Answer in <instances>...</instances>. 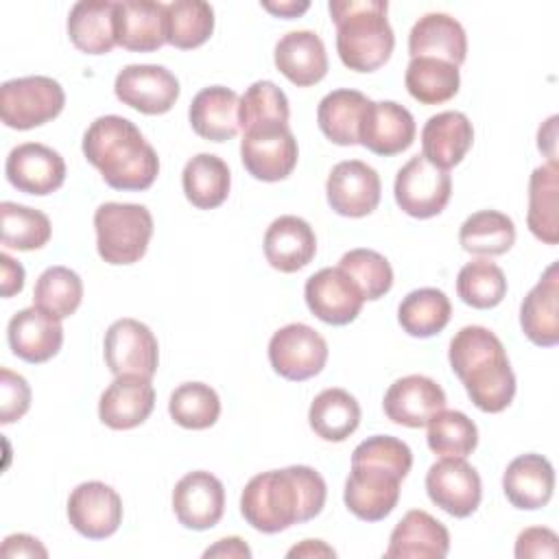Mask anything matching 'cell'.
Wrapping results in <instances>:
<instances>
[{
    "mask_svg": "<svg viewBox=\"0 0 559 559\" xmlns=\"http://www.w3.org/2000/svg\"><path fill=\"white\" fill-rule=\"evenodd\" d=\"M0 266H2V280H0L2 297H13L24 288V269L9 253L0 255Z\"/></svg>",
    "mask_w": 559,
    "mask_h": 559,
    "instance_id": "cell-52",
    "label": "cell"
},
{
    "mask_svg": "<svg viewBox=\"0 0 559 559\" xmlns=\"http://www.w3.org/2000/svg\"><path fill=\"white\" fill-rule=\"evenodd\" d=\"M448 360L483 413L504 411L515 395V373L502 341L483 325H465L450 341Z\"/></svg>",
    "mask_w": 559,
    "mask_h": 559,
    "instance_id": "cell-3",
    "label": "cell"
},
{
    "mask_svg": "<svg viewBox=\"0 0 559 559\" xmlns=\"http://www.w3.org/2000/svg\"><path fill=\"white\" fill-rule=\"evenodd\" d=\"M369 98L358 90H334L325 94L317 107V122L321 133L341 146L358 144L362 116Z\"/></svg>",
    "mask_w": 559,
    "mask_h": 559,
    "instance_id": "cell-34",
    "label": "cell"
},
{
    "mask_svg": "<svg viewBox=\"0 0 559 559\" xmlns=\"http://www.w3.org/2000/svg\"><path fill=\"white\" fill-rule=\"evenodd\" d=\"M205 559L210 557H229V559H249L251 557V548L240 539V537H223L218 539L214 546H210L203 552Z\"/></svg>",
    "mask_w": 559,
    "mask_h": 559,
    "instance_id": "cell-53",
    "label": "cell"
},
{
    "mask_svg": "<svg viewBox=\"0 0 559 559\" xmlns=\"http://www.w3.org/2000/svg\"><path fill=\"white\" fill-rule=\"evenodd\" d=\"M328 9L336 24V52L345 68L373 72L391 59L395 35L386 20V0H332Z\"/></svg>",
    "mask_w": 559,
    "mask_h": 559,
    "instance_id": "cell-4",
    "label": "cell"
},
{
    "mask_svg": "<svg viewBox=\"0 0 559 559\" xmlns=\"http://www.w3.org/2000/svg\"><path fill=\"white\" fill-rule=\"evenodd\" d=\"M472 142L474 127L463 111L435 114L421 129V155L443 170L461 164Z\"/></svg>",
    "mask_w": 559,
    "mask_h": 559,
    "instance_id": "cell-28",
    "label": "cell"
},
{
    "mask_svg": "<svg viewBox=\"0 0 559 559\" xmlns=\"http://www.w3.org/2000/svg\"><path fill=\"white\" fill-rule=\"evenodd\" d=\"M96 249L107 264L138 262L153 236V216L138 203H103L94 212Z\"/></svg>",
    "mask_w": 559,
    "mask_h": 559,
    "instance_id": "cell-5",
    "label": "cell"
},
{
    "mask_svg": "<svg viewBox=\"0 0 559 559\" xmlns=\"http://www.w3.org/2000/svg\"><path fill=\"white\" fill-rule=\"evenodd\" d=\"M105 362L114 376H144L153 378L159 362L157 338L148 325L124 317L114 321L105 332Z\"/></svg>",
    "mask_w": 559,
    "mask_h": 559,
    "instance_id": "cell-10",
    "label": "cell"
},
{
    "mask_svg": "<svg viewBox=\"0 0 559 559\" xmlns=\"http://www.w3.org/2000/svg\"><path fill=\"white\" fill-rule=\"evenodd\" d=\"M7 338L17 358L33 365L46 362L57 356L63 345L61 319L37 306L24 308L11 317Z\"/></svg>",
    "mask_w": 559,
    "mask_h": 559,
    "instance_id": "cell-22",
    "label": "cell"
},
{
    "mask_svg": "<svg viewBox=\"0 0 559 559\" xmlns=\"http://www.w3.org/2000/svg\"><path fill=\"white\" fill-rule=\"evenodd\" d=\"M428 448L439 456L465 459L478 445L476 424L461 411H439L428 424Z\"/></svg>",
    "mask_w": 559,
    "mask_h": 559,
    "instance_id": "cell-45",
    "label": "cell"
},
{
    "mask_svg": "<svg viewBox=\"0 0 559 559\" xmlns=\"http://www.w3.org/2000/svg\"><path fill=\"white\" fill-rule=\"evenodd\" d=\"M352 463H373L395 472L402 480L408 476L413 467L411 448L391 435H373L360 441L352 452Z\"/></svg>",
    "mask_w": 559,
    "mask_h": 559,
    "instance_id": "cell-48",
    "label": "cell"
},
{
    "mask_svg": "<svg viewBox=\"0 0 559 559\" xmlns=\"http://www.w3.org/2000/svg\"><path fill=\"white\" fill-rule=\"evenodd\" d=\"M116 2L81 0L68 13L70 41L85 55H105L116 41Z\"/></svg>",
    "mask_w": 559,
    "mask_h": 559,
    "instance_id": "cell-32",
    "label": "cell"
},
{
    "mask_svg": "<svg viewBox=\"0 0 559 559\" xmlns=\"http://www.w3.org/2000/svg\"><path fill=\"white\" fill-rule=\"evenodd\" d=\"M2 555L4 557H48V550L41 546L37 537L26 533H15L4 537Z\"/></svg>",
    "mask_w": 559,
    "mask_h": 559,
    "instance_id": "cell-51",
    "label": "cell"
},
{
    "mask_svg": "<svg viewBox=\"0 0 559 559\" xmlns=\"http://www.w3.org/2000/svg\"><path fill=\"white\" fill-rule=\"evenodd\" d=\"M7 179L13 188L26 194H50L66 181L63 157L39 142H24L11 148L4 164Z\"/></svg>",
    "mask_w": 559,
    "mask_h": 559,
    "instance_id": "cell-18",
    "label": "cell"
},
{
    "mask_svg": "<svg viewBox=\"0 0 559 559\" xmlns=\"http://www.w3.org/2000/svg\"><path fill=\"white\" fill-rule=\"evenodd\" d=\"M526 223L531 234L546 242H559V166L542 164L533 170L528 181V212Z\"/></svg>",
    "mask_w": 559,
    "mask_h": 559,
    "instance_id": "cell-33",
    "label": "cell"
},
{
    "mask_svg": "<svg viewBox=\"0 0 559 559\" xmlns=\"http://www.w3.org/2000/svg\"><path fill=\"white\" fill-rule=\"evenodd\" d=\"M456 293L463 304L487 310L498 306L507 295V277L502 269L487 260L478 258L467 262L456 275Z\"/></svg>",
    "mask_w": 559,
    "mask_h": 559,
    "instance_id": "cell-43",
    "label": "cell"
},
{
    "mask_svg": "<svg viewBox=\"0 0 559 559\" xmlns=\"http://www.w3.org/2000/svg\"><path fill=\"white\" fill-rule=\"evenodd\" d=\"M68 520L83 537L105 539L122 522V500L114 487L100 480L81 483L68 498Z\"/></svg>",
    "mask_w": 559,
    "mask_h": 559,
    "instance_id": "cell-16",
    "label": "cell"
},
{
    "mask_svg": "<svg viewBox=\"0 0 559 559\" xmlns=\"http://www.w3.org/2000/svg\"><path fill=\"white\" fill-rule=\"evenodd\" d=\"M459 242L467 253L474 255H502L515 242V225L498 210H480L463 221Z\"/></svg>",
    "mask_w": 559,
    "mask_h": 559,
    "instance_id": "cell-38",
    "label": "cell"
},
{
    "mask_svg": "<svg viewBox=\"0 0 559 559\" xmlns=\"http://www.w3.org/2000/svg\"><path fill=\"white\" fill-rule=\"evenodd\" d=\"M559 555V537L555 531L546 526L524 528L515 539V557L518 559H555Z\"/></svg>",
    "mask_w": 559,
    "mask_h": 559,
    "instance_id": "cell-50",
    "label": "cell"
},
{
    "mask_svg": "<svg viewBox=\"0 0 559 559\" xmlns=\"http://www.w3.org/2000/svg\"><path fill=\"white\" fill-rule=\"evenodd\" d=\"M450 550L448 528L428 511H408L391 531L386 559H443Z\"/></svg>",
    "mask_w": 559,
    "mask_h": 559,
    "instance_id": "cell-23",
    "label": "cell"
},
{
    "mask_svg": "<svg viewBox=\"0 0 559 559\" xmlns=\"http://www.w3.org/2000/svg\"><path fill=\"white\" fill-rule=\"evenodd\" d=\"M304 297L310 312L330 325L352 323L365 304L360 288L338 266L317 271L306 280Z\"/></svg>",
    "mask_w": 559,
    "mask_h": 559,
    "instance_id": "cell-14",
    "label": "cell"
},
{
    "mask_svg": "<svg viewBox=\"0 0 559 559\" xmlns=\"http://www.w3.org/2000/svg\"><path fill=\"white\" fill-rule=\"evenodd\" d=\"M310 428L323 441H345L360 424V406L345 389L321 391L308 411Z\"/></svg>",
    "mask_w": 559,
    "mask_h": 559,
    "instance_id": "cell-36",
    "label": "cell"
},
{
    "mask_svg": "<svg viewBox=\"0 0 559 559\" xmlns=\"http://www.w3.org/2000/svg\"><path fill=\"white\" fill-rule=\"evenodd\" d=\"M408 52L461 66L467 57V35L459 20L448 13L421 15L408 33Z\"/></svg>",
    "mask_w": 559,
    "mask_h": 559,
    "instance_id": "cell-30",
    "label": "cell"
},
{
    "mask_svg": "<svg viewBox=\"0 0 559 559\" xmlns=\"http://www.w3.org/2000/svg\"><path fill=\"white\" fill-rule=\"evenodd\" d=\"M240 98L225 85L203 87L190 103L188 118L197 135L212 142H225L240 131L238 122Z\"/></svg>",
    "mask_w": 559,
    "mask_h": 559,
    "instance_id": "cell-31",
    "label": "cell"
},
{
    "mask_svg": "<svg viewBox=\"0 0 559 559\" xmlns=\"http://www.w3.org/2000/svg\"><path fill=\"white\" fill-rule=\"evenodd\" d=\"M116 98L146 116H159L173 109L179 98V81L164 66L131 63L114 81Z\"/></svg>",
    "mask_w": 559,
    "mask_h": 559,
    "instance_id": "cell-11",
    "label": "cell"
},
{
    "mask_svg": "<svg viewBox=\"0 0 559 559\" xmlns=\"http://www.w3.org/2000/svg\"><path fill=\"white\" fill-rule=\"evenodd\" d=\"M382 183L369 164L360 159L338 162L325 181V194L330 207L349 218H360L371 214L380 203Z\"/></svg>",
    "mask_w": 559,
    "mask_h": 559,
    "instance_id": "cell-15",
    "label": "cell"
},
{
    "mask_svg": "<svg viewBox=\"0 0 559 559\" xmlns=\"http://www.w3.org/2000/svg\"><path fill=\"white\" fill-rule=\"evenodd\" d=\"M404 85L421 105H441L459 92L461 72L454 63L432 57H415L406 66Z\"/></svg>",
    "mask_w": 559,
    "mask_h": 559,
    "instance_id": "cell-37",
    "label": "cell"
},
{
    "mask_svg": "<svg viewBox=\"0 0 559 559\" xmlns=\"http://www.w3.org/2000/svg\"><path fill=\"white\" fill-rule=\"evenodd\" d=\"M0 218H2V245L17 251H33L41 249L52 234L50 218L33 210L28 205H20L13 201L0 203Z\"/></svg>",
    "mask_w": 559,
    "mask_h": 559,
    "instance_id": "cell-42",
    "label": "cell"
},
{
    "mask_svg": "<svg viewBox=\"0 0 559 559\" xmlns=\"http://www.w3.org/2000/svg\"><path fill=\"white\" fill-rule=\"evenodd\" d=\"M277 70L297 87L319 83L328 74V52L314 31H290L275 44Z\"/></svg>",
    "mask_w": 559,
    "mask_h": 559,
    "instance_id": "cell-27",
    "label": "cell"
},
{
    "mask_svg": "<svg viewBox=\"0 0 559 559\" xmlns=\"http://www.w3.org/2000/svg\"><path fill=\"white\" fill-rule=\"evenodd\" d=\"M520 325L539 347L559 343V264L552 262L520 306Z\"/></svg>",
    "mask_w": 559,
    "mask_h": 559,
    "instance_id": "cell-25",
    "label": "cell"
},
{
    "mask_svg": "<svg viewBox=\"0 0 559 559\" xmlns=\"http://www.w3.org/2000/svg\"><path fill=\"white\" fill-rule=\"evenodd\" d=\"M168 413L181 428L205 430L216 424L221 415V400L210 384L183 382L170 393Z\"/></svg>",
    "mask_w": 559,
    "mask_h": 559,
    "instance_id": "cell-41",
    "label": "cell"
},
{
    "mask_svg": "<svg viewBox=\"0 0 559 559\" xmlns=\"http://www.w3.org/2000/svg\"><path fill=\"white\" fill-rule=\"evenodd\" d=\"M428 498L452 518L472 515L483 498L478 472L459 456H443L426 474Z\"/></svg>",
    "mask_w": 559,
    "mask_h": 559,
    "instance_id": "cell-13",
    "label": "cell"
},
{
    "mask_svg": "<svg viewBox=\"0 0 559 559\" xmlns=\"http://www.w3.org/2000/svg\"><path fill=\"white\" fill-rule=\"evenodd\" d=\"M384 415L400 426L421 428L445 408L443 389L428 376L411 373L395 380L384 393Z\"/></svg>",
    "mask_w": 559,
    "mask_h": 559,
    "instance_id": "cell-19",
    "label": "cell"
},
{
    "mask_svg": "<svg viewBox=\"0 0 559 559\" xmlns=\"http://www.w3.org/2000/svg\"><path fill=\"white\" fill-rule=\"evenodd\" d=\"M83 299V282L68 266H48L35 282L33 306L57 319H68L76 312Z\"/></svg>",
    "mask_w": 559,
    "mask_h": 559,
    "instance_id": "cell-44",
    "label": "cell"
},
{
    "mask_svg": "<svg viewBox=\"0 0 559 559\" xmlns=\"http://www.w3.org/2000/svg\"><path fill=\"white\" fill-rule=\"evenodd\" d=\"M297 157V140L288 124H260L242 131V166L260 181L286 179L295 170Z\"/></svg>",
    "mask_w": 559,
    "mask_h": 559,
    "instance_id": "cell-8",
    "label": "cell"
},
{
    "mask_svg": "<svg viewBox=\"0 0 559 559\" xmlns=\"http://www.w3.org/2000/svg\"><path fill=\"white\" fill-rule=\"evenodd\" d=\"M116 41L133 52H153L166 44V4L155 0L116 2Z\"/></svg>",
    "mask_w": 559,
    "mask_h": 559,
    "instance_id": "cell-24",
    "label": "cell"
},
{
    "mask_svg": "<svg viewBox=\"0 0 559 559\" xmlns=\"http://www.w3.org/2000/svg\"><path fill=\"white\" fill-rule=\"evenodd\" d=\"M83 155L114 190H146L159 173V157L142 131L122 116L96 118L83 135Z\"/></svg>",
    "mask_w": 559,
    "mask_h": 559,
    "instance_id": "cell-2",
    "label": "cell"
},
{
    "mask_svg": "<svg viewBox=\"0 0 559 559\" xmlns=\"http://www.w3.org/2000/svg\"><path fill=\"white\" fill-rule=\"evenodd\" d=\"M214 9L203 0H175L166 4V44L192 50L210 39Z\"/></svg>",
    "mask_w": 559,
    "mask_h": 559,
    "instance_id": "cell-40",
    "label": "cell"
},
{
    "mask_svg": "<svg viewBox=\"0 0 559 559\" xmlns=\"http://www.w3.org/2000/svg\"><path fill=\"white\" fill-rule=\"evenodd\" d=\"M402 478L373 463H352V472L345 480L343 500L345 507L365 522L384 520L400 500Z\"/></svg>",
    "mask_w": 559,
    "mask_h": 559,
    "instance_id": "cell-12",
    "label": "cell"
},
{
    "mask_svg": "<svg viewBox=\"0 0 559 559\" xmlns=\"http://www.w3.org/2000/svg\"><path fill=\"white\" fill-rule=\"evenodd\" d=\"M31 406V386L28 382L2 367L0 369V421L2 424H13L26 415Z\"/></svg>",
    "mask_w": 559,
    "mask_h": 559,
    "instance_id": "cell-49",
    "label": "cell"
},
{
    "mask_svg": "<svg viewBox=\"0 0 559 559\" xmlns=\"http://www.w3.org/2000/svg\"><path fill=\"white\" fill-rule=\"evenodd\" d=\"M328 498L323 476L308 465L255 474L242 489L240 513L260 533H280L317 518Z\"/></svg>",
    "mask_w": 559,
    "mask_h": 559,
    "instance_id": "cell-1",
    "label": "cell"
},
{
    "mask_svg": "<svg viewBox=\"0 0 559 559\" xmlns=\"http://www.w3.org/2000/svg\"><path fill=\"white\" fill-rule=\"evenodd\" d=\"M555 489V469L542 454L515 456L502 476V491L515 509L535 511L550 502Z\"/></svg>",
    "mask_w": 559,
    "mask_h": 559,
    "instance_id": "cell-26",
    "label": "cell"
},
{
    "mask_svg": "<svg viewBox=\"0 0 559 559\" xmlns=\"http://www.w3.org/2000/svg\"><path fill=\"white\" fill-rule=\"evenodd\" d=\"M155 406V389L144 376H116L103 391L98 417L111 430H131L148 419Z\"/></svg>",
    "mask_w": 559,
    "mask_h": 559,
    "instance_id": "cell-21",
    "label": "cell"
},
{
    "mask_svg": "<svg viewBox=\"0 0 559 559\" xmlns=\"http://www.w3.org/2000/svg\"><path fill=\"white\" fill-rule=\"evenodd\" d=\"M338 269L354 280L365 301L384 297L393 286V269L389 260L373 249H352L343 253Z\"/></svg>",
    "mask_w": 559,
    "mask_h": 559,
    "instance_id": "cell-47",
    "label": "cell"
},
{
    "mask_svg": "<svg viewBox=\"0 0 559 559\" xmlns=\"http://www.w3.org/2000/svg\"><path fill=\"white\" fill-rule=\"evenodd\" d=\"M395 203L413 218H432L443 212L452 194L448 170L430 164L424 155L411 157L395 175Z\"/></svg>",
    "mask_w": 559,
    "mask_h": 559,
    "instance_id": "cell-7",
    "label": "cell"
},
{
    "mask_svg": "<svg viewBox=\"0 0 559 559\" xmlns=\"http://www.w3.org/2000/svg\"><path fill=\"white\" fill-rule=\"evenodd\" d=\"M314 253L317 236L304 218L286 214L266 227L264 255L275 271L295 273L310 264Z\"/></svg>",
    "mask_w": 559,
    "mask_h": 559,
    "instance_id": "cell-29",
    "label": "cell"
},
{
    "mask_svg": "<svg viewBox=\"0 0 559 559\" xmlns=\"http://www.w3.org/2000/svg\"><path fill=\"white\" fill-rule=\"evenodd\" d=\"M173 511L186 528L207 531L216 526L225 511L223 483L205 469L188 472L173 489Z\"/></svg>",
    "mask_w": 559,
    "mask_h": 559,
    "instance_id": "cell-17",
    "label": "cell"
},
{
    "mask_svg": "<svg viewBox=\"0 0 559 559\" xmlns=\"http://www.w3.org/2000/svg\"><path fill=\"white\" fill-rule=\"evenodd\" d=\"M415 118L404 105L395 100H371L360 122L358 144L376 155L391 157L406 151L415 140Z\"/></svg>",
    "mask_w": 559,
    "mask_h": 559,
    "instance_id": "cell-20",
    "label": "cell"
},
{
    "mask_svg": "<svg viewBox=\"0 0 559 559\" xmlns=\"http://www.w3.org/2000/svg\"><path fill=\"white\" fill-rule=\"evenodd\" d=\"M269 360L282 378L304 382L325 367L328 343L314 328L306 323H288L271 336Z\"/></svg>",
    "mask_w": 559,
    "mask_h": 559,
    "instance_id": "cell-9",
    "label": "cell"
},
{
    "mask_svg": "<svg viewBox=\"0 0 559 559\" xmlns=\"http://www.w3.org/2000/svg\"><path fill=\"white\" fill-rule=\"evenodd\" d=\"M450 314V299L439 288L411 290L397 308V321L402 330L415 338H428L439 334L448 325Z\"/></svg>",
    "mask_w": 559,
    "mask_h": 559,
    "instance_id": "cell-39",
    "label": "cell"
},
{
    "mask_svg": "<svg viewBox=\"0 0 559 559\" xmlns=\"http://www.w3.org/2000/svg\"><path fill=\"white\" fill-rule=\"evenodd\" d=\"M288 98L273 81H255L240 96L238 122L247 131L260 124H288Z\"/></svg>",
    "mask_w": 559,
    "mask_h": 559,
    "instance_id": "cell-46",
    "label": "cell"
},
{
    "mask_svg": "<svg viewBox=\"0 0 559 559\" xmlns=\"http://www.w3.org/2000/svg\"><path fill=\"white\" fill-rule=\"evenodd\" d=\"M264 11L277 15V17H286V20H293V17H299L301 13H306L310 9V2L308 0H282V2H260Z\"/></svg>",
    "mask_w": 559,
    "mask_h": 559,
    "instance_id": "cell-55",
    "label": "cell"
},
{
    "mask_svg": "<svg viewBox=\"0 0 559 559\" xmlns=\"http://www.w3.org/2000/svg\"><path fill=\"white\" fill-rule=\"evenodd\" d=\"M286 557H336V550L321 539H304L301 544L293 546Z\"/></svg>",
    "mask_w": 559,
    "mask_h": 559,
    "instance_id": "cell-56",
    "label": "cell"
},
{
    "mask_svg": "<svg viewBox=\"0 0 559 559\" xmlns=\"http://www.w3.org/2000/svg\"><path fill=\"white\" fill-rule=\"evenodd\" d=\"M181 186L186 199L199 210H214L225 203L231 186L227 164L212 153H199L190 157L181 173Z\"/></svg>",
    "mask_w": 559,
    "mask_h": 559,
    "instance_id": "cell-35",
    "label": "cell"
},
{
    "mask_svg": "<svg viewBox=\"0 0 559 559\" xmlns=\"http://www.w3.org/2000/svg\"><path fill=\"white\" fill-rule=\"evenodd\" d=\"M537 146L550 164H557V116H550L537 131Z\"/></svg>",
    "mask_w": 559,
    "mask_h": 559,
    "instance_id": "cell-54",
    "label": "cell"
},
{
    "mask_svg": "<svg viewBox=\"0 0 559 559\" xmlns=\"http://www.w3.org/2000/svg\"><path fill=\"white\" fill-rule=\"evenodd\" d=\"M66 94L50 76H22L4 81L0 87V118L11 129H35L61 114Z\"/></svg>",
    "mask_w": 559,
    "mask_h": 559,
    "instance_id": "cell-6",
    "label": "cell"
}]
</instances>
